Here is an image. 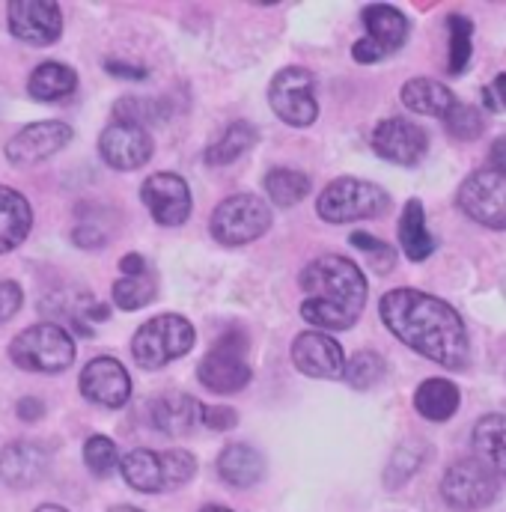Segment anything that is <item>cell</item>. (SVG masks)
Returning a JSON list of instances; mask_svg holds the SVG:
<instances>
[{
	"mask_svg": "<svg viewBox=\"0 0 506 512\" xmlns=\"http://www.w3.org/2000/svg\"><path fill=\"white\" fill-rule=\"evenodd\" d=\"M256 140H259L256 128H253L251 123H245V120H239V123H233V126L218 137V143H212V146L206 149V164H212V167H227V164H233L236 158H242Z\"/></svg>",
	"mask_w": 506,
	"mask_h": 512,
	"instance_id": "30",
	"label": "cell"
},
{
	"mask_svg": "<svg viewBox=\"0 0 506 512\" xmlns=\"http://www.w3.org/2000/svg\"><path fill=\"white\" fill-rule=\"evenodd\" d=\"M399 242L402 251L411 262H423L435 251V239L426 230V212L420 200H408L402 209V221H399Z\"/></svg>",
	"mask_w": 506,
	"mask_h": 512,
	"instance_id": "27",
	"label": "cell"
},
{
	"mask_svg": "<svg viewBox=\"0 0 506 512\" xmlns=\"http://www.w3.org/2000/svg\"><path fill=\"white\" fill-rule=\"evenodd\" d=\"M218 474L224 483H230L236 489H251L265 474V459H262V453L253 450L251 444H230L218 456Z\"/></svg>",
	"mask_w": 506,
	"mask_h": 512,
	"instance_id": "23",
	"label": "cell"
},
{
	"mask_svg": "<svg viewBox=\"0 0 506 512\" xmlns=\"http://www.w3.org/2000/svg\"><path fill=\"white\" fill-rule=\"evenodd\" d=\"M203 512H233V510H227V507H206Z\"/></svg>",
	"mask_w": 506,
	"mask_h": 512,
	"instance_id": "49",
	"label": "cell"
},
{
	"mask_svg": "<svg viewBox=\"0 0 506 512\" xmlns=\"http://www.w3.org/2000/svg\"><path fill=\"white\" fill-rule=\"evenodd\" d=\"M459 387L447 379H426L414 393V408L432 423H444L459 411Z\"/></svg>",
	"mask_w": 506,
	"mask_h": 512,
	"instance_id": "25",
	"label": "cell"
},
{
	"mask_svg": "<svg viewBox=\"0 0 506 512\" xmlns=\"http://www.w3.org/2000/svg\"><path fill=\"white\" fill-rule=\"evenodd\" d=\"M489 164H492V170H498V173H504L506 176V137H498V140L492 143V149H489Z\"/></svg>",
	"mask_w": 506,
	"mask_h": 512,
	"instance_id": "46",
	"label": "cell"
},
{
	"mask_svg": "<svg viewBox=\"0 0 506 512\" xmlns=\"http://www.w3.org/2000/svg\"><path fill=\"white\" fill-rule=\"evenodd\" d=\"M105 69L117 78H128V81H143L146 78V69L143 66H128V63H120V60H108Z\"/></svg>",
	"mask_w": 506,
	"mask_h": 512,
	"instance_id": "43",
	"label": "cell"
},
{
	"mask_svg": "<svg viewBox=\"0 0 506 512\" xmlns=\"http://www.w3.org/2000/svg\"><path fill=\"white\" fill-rule=\"evenodd\" d=\"M352 248H358L361 254L370 256V262H373V268H376L379 274L390 271L393 262H396L393 248H390L387 242L376 239V236H370V233H355V236H352Z\"/></svg>",
	"mask_w": 506,
	"mask_h": 512,
	"instance_id": "37",
	"label": "cell"
},
{
	"mask_svg": "<svg viewBox=\"0 0 506 512\" xmlns=\"http://www.w3.org/2000/svg\"><path fill=\"white\" fill-rule=\"evenodd\" d=\"M84 462H87V468H90L96 477H108L123 459H120L117 444H114L111 438L93 435V438H87V444H84Z\"/></svg>",
	"mask_w": 506,
	"mask_h": 512,
	"instance_id": "35",
	"label": "cell"
},
{
	"mask_svg": "<svg viewBox=\"0 0 506 512\" xmlns=\"http://www.w3.org/2000/svg\"><path fill=\"white\" fill-rule=\"evenodd\" d=\"M265 194L274 206H295L310 194V176L292 167H274L265 173Z\"/></svg>",
	"mask_w": 506,
	"mask_h": 512,
	"instance_id": "29",
	"label": "cell"
},
{
	"mask_svg": "<svg viewBox=\"0 0 506 512\" xmlns=\"http://www.w3.org/2000/svg\"><path fill=\"white\" fill-rule=\"evenodd\" d=\"M114 117L117 123H128V126L146 128L149 123H161L164 120V108L155 99H140V96H128L114 105Z\"/></svg>",
	"mask_w": 506,
	"mask_h": 512,
	"instance_id": "34",
	"label": "cell"
},
{
	"mask_svg": "<svg viewBox=\"0 0 506 512\" xmlns=\"http://www.w3.org/2000/svg\"><path fill=\"white\" fill-rule=\"evenodd\" d=\"M236 420H239V414H236L230 405H206V408H203V423H206L209 429L227 432V429L236 426Z\"/></svg>",
	"mask_w": 506,
	"mask_h": 512,
	"instance_id": "40",
	"label": "cell"
},
{
	"mask_svg": "<svg viewBox=\"0 0 506 512\" xmlns=\"http://www.w3.org/2000/svg\"><path fill=\"white\" fill-rule=\"evenodd\" d=\"M9 355L15 367L27 373H63L75 361V340L66 328L54 322H39L12 340Z\"/></svg>",
	"mask_w": 506,
	"mask_h": 512,
	"instance_id": "5",
	"label": "cell"
},
{
	"mask_svg": "<svg viewBox=\"0 0 506 512\" xmlns=\"http://www.w3.org/2000/svg\"><path fill=\"white\" fill-rule=\"evenodd\" d=\"M81 393L102 408H123L131 396L128 370L117 358H93L81 373Z\"/></svg>",
	"mask_w": 506,
	"mask_h": 512,
	"instance_id": "17",
	"label": "cell"
},
{
	"mask_svg": "<svg viewBox=\"0 0 506 512\" xmlns=\"http://www.w3.org/2000/svg\"><path fill=\"white\" fill-rule=\"evenodd\" d=\"M402 105L414 114H423V117H441L447 120L450 111L459 105L453 90L441 81H432V78H414L402 87Z\"/></svg>",
	"mask_w": 506,
	"mask_h": 512,
	"instance_id": "22",
	"label": "cell"
},
{
	"mask_svg": "<svg viewBox=\"0 0 506 512\" xmlns=\"http://www.w3.org/2000/svg\"><path fill=\"white\" fill-rule=\"evenodd\" d=\"M120 271H123V277H134V274H146L149 265H146V259L140 254H128L120 259Z\"/></svg>",
	"mask_w": 506,
	"mask_h": 512,
	"instance_id": "45",
	"label": "cell"
},
{
	"mask_svg": "<svg viewBox=\"0 0 506 512\" xmlns=\"http://www.w3.org/2000/svg\"><path fill=\"white\" fill-rule=\"evenodd\" d=\"M364 24L367 39L355 42L352 57L358 63H379L387 54L399 51L408 39V18L387 3H370L364 6Z\"/></svg>",
	"mask_w": 506,
	"mask_h": 512,
	"instance_id": "11",
	"label": "cell"
},
{
	"mask_svg": "<svg viewBox=\"0 0 506 512\" xmlns=\"http://www.w3.org/2000/svg\"><path fill=\"white\" fill-rule=\"evenodd\" d=\"M152 137L149 131L128 123H111L99 137V152L105 164L114 170H137L152 158Z\"/></svg>",
	"mask_w": 506,
	"mask_h": 512,
	"instance_id": "18",
	"label": "cell"
},
{
	"mask_svg": "<svg viewBox=\"0 0 506 512\" xmlns=\"http://www.w3.org/2000/svg\"><path fill=\"white\" fill-rule=\"evenodd\" d=\"M447 123V131L456 137V140H474V137H480L483 134V114H480V108H474V105H456L453 111H450V117L444 120Z\"/></svg>",
	"mask_w": 506,
	"mask_h": 512,
	"instance_id": "36",
	"label": "cell"
},
{
	"mask_svg": "<svg viewBox=\"0 0 506 512\" xmlns=\"http://www.w3.org/2000/svg\"><path fill=\"white\" fill-rule=\"evenodd\" d=\"M140 197L149 209V215L161 227H179L191 215V188L176 173H155L143 182Z\"/></svg>",
	"mask_w": 506,
	"mask_h": 512,
	"instance_id": "13",
	"label": "cell"
},
{
	"mask_svg": "<svg viewBox=\"0 0 506 512\" xmlns=\"http://www.w3.org/2000/svg\"><path fill=\"white\" fill-rule=\"evenodd\" d=\"M450 30V60L447 69L450 75H462L471 63V42H474V21L465 15H450L447 18Z\"/></svg>",
	"mask_w": 506,
	"mask_h": 512,
	"instance_id": "31",
	"label": "cell"
},
{
	"mask_svg": "<svg viewBox=\"0 0 506 512\" xmlns=\"http://www.w3.org/2000/svg\"><path fill=\"white\" fill-rule=\"evenodd\" d=\"M459 209L489 227V230H506V176L498 170H477L471 173L456 194Z\"/></svg>",
	"mask_w": 506,
	"mask_h": 512,
	"instance_id": "10",
	"label": "cell"
},
{
	"mask_svg": "<svg viewBox=\"0 0 506 512\" xmlns=\"http://www.w3.org/2000/svg\"><path fill=\"white\" fill-rule=\"evenodd\" d=\"M194 343H197L194 325L185 316L164 313L137 328V334L131 340V352L143 370H161L170 361L188 355L194 349Z\"/></svg>",
	"mask_w": 506,
	"mask_h": 512,
	"instance_id": "3",
	"label": "cell"
},
{
	"mask_svg": "<svg viewBox=\"0 0 506 512\" xmlns=\"http://www.w3.org/2000/svg\"><path fill=\"white\" fill-rule=\"evenodd\" d=\"M36 512H69V510H63V507H57V504H45V507H39Z\"/></svg>",
	"mask_w": 506,
	"mask_h": 512,
	"instance_id": "47",
	"label": "cell"
},
{
	"mask_svg": "<svg viewBox=\"0 0 506 512\" xmlns=\"http://www.w3.org/2000/svg\"><path fill=\"white\" fill-rule=\"evenodd\" d=\"M373 149L379 158L390 161V164L414 167L423 161V155L429 149V137L417 123L390 117V120H381L373 131Z\"/></svg>",
	"mask_w": 506,
	"mask_h": 512,
	"instance_id": "15",
	"label": "cell"
},
{
	"mask_svg": "<svg viewBox=\"0 0 506 512\" xmlns=\"http://www.w3.org/2000/svg\"><path fill=\"white\" fill-rule=\"evenodd\" d=\"M48 471V453L33 441H15L0 453V480L12 489L39 483Z\"/></svg>",
	"mask_w": 506,
	"mask_h": 512,
	"instance_id": "20",
	"label": "cell"
},
{
	"mask_svg": "<svg viewBox=\"0 0 506 512\" xmlns=\"http://www.w3.org/2000/svg\"><path fill=\"white\" fill-rule=\"evenodd\" d=\"M158 286H155V274H134V277H120L114 283V304L120 310H140L155 298Z\"/></svg>",
	"mask_w": 506,
	"mask_h": 512,
	"instance_id": "32",
	"label": "cell"
},
{
	"mask_svg": "<svg viewBox=\"0 0 506 512\" xmlns=\"http://www.w3.org/2000/svg\"><path fill=\"white\" fill-rule=\"evenodd\" d=\"M72 239H75V245H81V248H102V245H105V233L96 230V227H78V230L72 233Z\"/></svg>",
	"mask_w": 506,
	"mask_h": 512,
	"instance_id": "42",
	"label": "cell"
},
{
	"mask_svg": "<svg viewBox=\"0 0 506 512\" xmlns=\"http://www.w3.org/2000/svg\"><path fill=\"white\" fill-rule=\"evenodd\" d=\"M203 402L188 393H164L149 402V420L164 435H188L203 423Z\"/></svg>",
	"mask_w": 506,
	"mask_h": 512,
	"instance_id": "19",
	"label": "cell"
},
{
	"mask_svg": "<svg viewBox=\"0 0 506 512\" xmlns=\"http://www.w3.org/2000/svg\"><path fill=\"white\" fill-rule=\"evenodd\" d=\"M441 495L453 510H483L498 498V474L483 459H459L447 468Z\"/></svg>",
	"mask_w": 506,
	"mask_h": 512,
	"instance_id": "9",
	"label": "cell"
},
{
	"mask_svg": "<svg viewBox=\"0 0 506 512\" xmlns=\"http://www.w3.org/2000/svg\"><path fill=\"white\" fill-rule=\"evenodd\" d=\"M6 15L12 36L30 45H51L63 33V9L54 0H12Z\"/></svg>",
	"mask_w": 506,
	"mask_h": 512,
	"instance_id": "12",
	"label": "cell"
},
{
	"mask_svg": "<svg viewBox=\"0 0 506 512\" xmlns=\"http://www.w3.org/2000/svg\"><path fill=\"white\" fill-rule=\"evenodd\" d=\"M474 450L495 474H506V414H486L474 426Z\"/></svg>",
	"mask_w": 506,
	"mask_h": 512,
	"instance_id": "26",
	"label": "cell"
},
{
	"mask_svg": "<svg viewBox=\"0 0 506 512\" xmlns=\"http://www.w3.org/2000/svg\"><path fill=\"white\" fill-rule=\"evenodd\" d=\"M197 379L206 390L230 396L239 393L251 382V367H248V337L242 331H227L200 361Z\"/></svg>",
	"mask_w": 506,
	"mask_h": 512,
	"instance_id": "6",
	"label": "cell"
},
{
	"mask_svg": "<svg viewBox=\"0 0 506 512\" xmlns=\"http://www.w3.org/2000/svg\"><path fill=\"white\" fill-rule=\"evenodd\" d=\"M75 87H78V75L63 63H42L33 69L27 81V90L36 102H60L72 96Z\"/></svg>",
	"mask_w": 506,
	"mask_h": 512,
	"instance_id": "28",
	"label": "cell"
},
{
	"mask_svg": "<svg viewBox=\"0 0 506 512\" xmlns=\"http://www.w3.org/2000/svg\"><path fill=\"white\" fill-rule=\"evenodd\" d=\"M268 102H271V111H274L286 126H313L316 117H319V105H316V78H313V72H307L304 66L280 69V72L271 78Z\"/></svg>",
	"mask_w": 506,
	"mask_h": 512,
	"instance_id": "8",
	"label": "cell"
},
{
	"mask_svg": "<svg viewBox=\"0 0 506 512\" xmlns=\"http://www.w3.org/2000/svg\"><path fill=\"white\" fill-rule=\"evenodd\" d=\"M21 301H24V292L15 280H0V325L18 313Z\"/></svg>",
	"mask_w": 506,
	"mask_h": 512,
	"instance_id": "39",
	"label": "cell"
},
{
	"mask_svg": "<svg viewBox=\"0 0 506 512\" xmlns=\"http://www.w3.org/2000/svg\"><path fill=\"white\" fill-rule=\"evenodd\" d=\"M271 227V209L256 194H233L212 212V236L221 245H248L265 236Z\"/></svg>",
	"mask_w": 506,
	"mask_h": 512,
	"instance_id": "7",
	"label": "cell"
},
{
	"mask_svg": "<svg viewBox=\"0 0 506 512\" xmlns=\"http://www.w3.org/2000/svg\"><path fill=\"white\" fill-rule=\"evenodd\" d=\"M420 459H423V444H414L408 459H405V444H402V447L393 453L390 465H387V486H399L402 480H408V477L417 471Z\"/></svg>",
	"mask_w": 506,
	"mask_h": 512,
	"instance_id": "38",
	"label": "cell"
},
{
	"mask_svg": "<svg viewBox=\"0 0 506 512\" xmlns=\"http://www.w3.org/2000/svg\"><path fill=\"white\" fill-rule=\"evenodd\" d=\"M384 358L373 349H364V352H355L349 361H346V382L352 384L355 390H370L373 384H379L384 379Z\"/></svg>",
	"mask_w": 506,
	"mask_h": 512,
	"instance_id": "33",
	"label": "cell"
},
{
	"mask_svg": "<svg viewBox=\"0 0 506 512\" xmlns=\"http://www.w3.org/2000/svg\"><path fill=\"white\" fill-rule=\"evenodd\" d=\"M69 140H72V126H66L60 120L33 123V126L21 128L6 143V158L18 167H33V164L57 155Z\"/></svg>",
	"mask_w": 506,
	"mask_h": 512,
	"instance_id": "16",
	"label": "cell"
},
{
	"mask_svg": "<svg viewBox=\"0 0 506 512\" xmlns=\"http://www.w3.org/2000/svg\"><path fill=\"white\" fill-rule=\"evenodd\" d=\"M301 316L313 331H346L367 304V277L346 256H319L301 271Z\"/></svg>",
	"mask_w": 506,
	"mask_h": 512,
	"instance_id": "2",
	"label": "cell"
},
{
	"mask_svg": "<svg viewBox=\"0 0 506 512\" xmlns=\"http://www.w3.org/2000/svg\"><path fill=\"white\" fill-rule=\"evenodd\" d=\"M292 364L310 379H343L346 355L343 346L322 331H304L292 343Z\"/></svg>",
	"mask_w": 506,
	"mask_h": 512,
	"instance_id": "14",
	"label": "cell"
},
{
	"mask_svg": "<svg viewBox=\"0 0 506 512\" xmlns=\"http://www.w3.org/2000/svg\"><path fill=\"white\" fill-rule=\"evenodd\" d=\"M15 411H18V417H21V420H39V417L45 414L42 402H39V399H33V396L21 399V402L15 405Z\"/></svg>",
	"mask_w": 506,
	"mask_h": 512,
	"instance_id": "44",
	"label": "cell"
},
{
	"mask_svg": "<svg viewBox=\"0 0 506 512\" xmlns=\"http://www.w3.org/2000/svg\"><path fill=\"white\" fill-rule=\"evenodd\" d=\"M120 471L126 477V483L134 492L143 495H155V492H170V477H167V459L164 453L137 447L123 456Z\"/></svg>",
	"mask_w": 506,
	"mask_h": 512,
	"instance_id": "21",
	"label": "cell"
},
{
	"mask_svg": "<svg viewBox=\"0 0 506 512\" xmlns=\"http://www.w3.org/2000/svg\"><path fill=\"white\" fill-rule=\"evenodd\" d=\"M486 105L492 108V111H506V72L504 75H498L489 87H486Z\"/></svg>",
	"mask_w": 506,
	"mask_h": 512,
	"instance_id": "41",
	"label": "cell"
},
{
	"mask_svg": "<svg viewBox=\"0 0 506 512\" xmlns=\"http://www.w3.org/2000/svg\"><path fill=\"white\" fill-rule=\"evenodd\" d=\"M30 224H33L30 203L15 188L0 185V254L18 248L27 239Z\"/></svg>",
	"mask_w": 506,
	"mask_h": 512,
	"instance_id": "24",
	"label": "cell"
},
{
	"mask_svg": "<svg viewBox=\"0 0 506 512\" xmlns=\"http://www.w3.org/2000/svg\"><path fill=\"white\" fill-rule=\"evenodd\" d=\"M379 313L399 343L432 364L444 370H462L468 364V331L462 316L447 301L417 289H393L381 298Z\"/></svg>",
	"mask_w": 506,
	"mask_h": 512,
	"instance_id": "1",
	"label": "cell"
},
{
	"mask_svg": "<svg viewBox=\"0 0 506 512\" xmlns=\"http://www.w3.org/2000/svg\"><path fill=\"white\" fill-rule=\"evenodd\" d=\"M390 197L376 182L367 179H334L316 200V212L328 224H352V221H370L387 212Z\"/></svg>",
	"mask_w": 506,
	"mask_h": 512,
	"instance_id": "4",
	"label": "cell"
},
{
	"mask_svg": "<svg viewBox=\"0 0 506 512\" xmlns=\"http://www.w3.org/2000/svg\"><path fill=\"white\" fill-rule=\"evenodd\" d=\"M111 512H143V510H134V507H114Z\"/></svg>",
	"mask_w": 506,
	"mask_h": 512,
	"instance_id": "48",
	"label": "cell"
}]
</instances>
